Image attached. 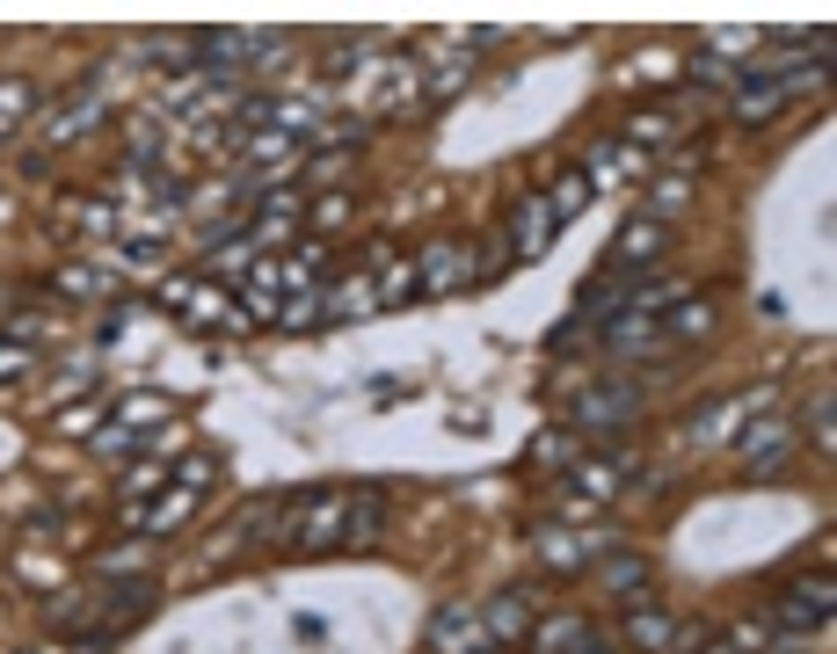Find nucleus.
<instances>
[{"label":"nucleus","instance_id":"obj_3","mask_svg":"<svg viewBox=\"0 0 837 654\" xmlns=\"http://www.w3.org/2000/svg\"><path fill=\"white\" fill-rule=\"evenodd\" d=\"M430 647L437 654H495L489 633H481V619H473L467 603H444V611L430 619Z\"/></svg>","mask_w":837,"mask_h":654},{"label":"nucleus","instance_id":"obj_8","mask_svg":"<svg viewBox=\"0 0 837 654\" xmlns=\"http://www.w3.org/2000/svg\"><path fill=\"white\" fill-rule=\"evenodd\" d=\"M576 204H590V175H568V182H561V197H554L546 211H554V225H561V219H568Z\"/></svg>","mask_w":837,"mask_h":654},{"label":"nucleus","instance_id":"obj_9","mask_svg":"<svg viewBox=\"0 0 837 654\" xmlns=\"http://www.w3.org/2000/svg\"><path fill=\"white\" fill-rule=\"evenodd\" d=\"M808 436H816V444H830V400H816V408H808Z\"/></svg>","mask_w":837,"mask_h":654},{"label":"nucleus","instance_id":"obj_2","mask_svg":"<svg viewBox=\"0 0 837 654\" xmlns=\"http://www.w3.org/2000/svg\"><path fill=\"white\" fill-rule=\"evenodd\" d=\"M780 625L786 633H816V625H830V574L780 589Z\"/></svg>","mask_w":837,"mask_h":654},{"label":"nucleus","instance_id":"obj_6","mask_svg":"<svg viewBox=\"0 0 837 654\" xmlns=\"http://www.w3.org/2000/svg\"><path fill=\"white\" fill-rule=\"evenodd\" d=\"M663 219H648V225H627V233H619V262H656L663 255Z\"/></svg>","mask_w":837,"mask_h":654},{"label":"nucleus","instance_id":"obj_5","mask_svg":"<svg viewBox=\"0 0 837 654\" xmlns=\"http://www.w3.org/2000/svg\"><path fill=\"white\" fill-rule=\"evenodd\" d=\"M524 625H532V603H524L517 589H510V597H495V603H489V647H503V640H517Z\"/></svg>","mask_w":837,"mask_h":654},{"label":"nucleus","instance_id":"obj_7","mask_svg":"<svg viewBox=\"0 0 837 654\" xmlns=\"http://www.w3.org/2000/svg\"><path fill=\"white\" fill-rule=\"evenodd\" d=\"M627 640H634V647H648V654H656V647H670V640H678V625H670L663 611H648V619L634 611V619H627Z\"/></svg>","mask_w":837,"mask_h":654},{"label":"nucleus","instance_id":"obj_1","mask_svg":"<svg viewBox=\"0 0 837 654\" xmlns=\"http://www.w3.org/2000/svg\"><path fill=\"white\" fill-rule=\"evenodd\" d=\"M634 414H641V400H634V386H597V393L576 400V430L590 436H611V430H627Z\"/></svg>","mask_w":837,"mask_h":654},{"label":"nucleus","instance_id":"obj_4","mask_svg":"<svg viewBox=\"0 0 837 654\" xmlns=\"http://www.w3.org/2000/svg\"><path fill=\"white\" fill-rule=\"evenodd\" d=\"M510 241H517V255H540V247L554 241V211H546L540 197H524V204L510 211Z\"/></svg>","mask_w":837,"mask_h":654}]
</instances>
